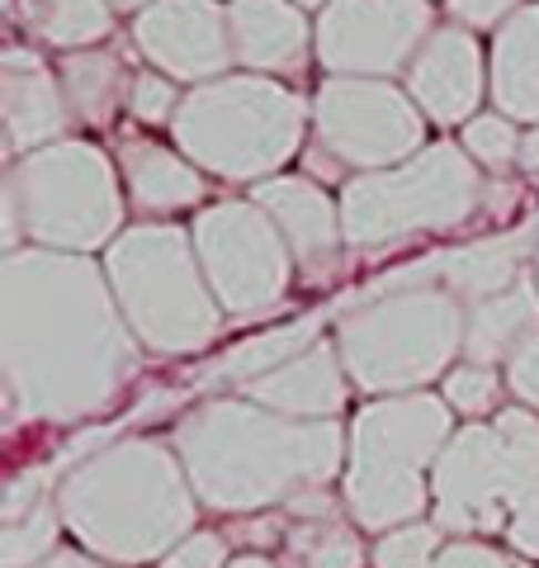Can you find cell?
<instances>
[{
  "instance_id": "1",
  "label": "cell",
  "mask_w": 539,
  "mask_h": 568,
  "mask_svg": "<svg viewBox=\"0 0 539 568\" xmlns=\"http://www.w3.org/2000/svg\"><path fill=\"white\" fill-rule=\"evenodd\" d=\"M0 365L14 417L90 422L110 413L138 375V336L123 323L104 265L43 246L6 252Z\"/></svg>"
},
{
  "instance_id": "2",
  "label": "cell",
  "mask_w": 539,
  "mask_h": 568,
  "mask_svg": "<svg viewBox=\"0 0 539 568\" xmlns=\"http://www.w3.org/2000/svg\"><path fill=\"white\" fill-rule=\"evenodd\" d=\"M171 446L213 511H261L327 488L350 459L336 422H294L251 398H209L175 422Z\"/></svg>"
},
{
  "instance_id": "3",
  "label": "cell",
  "mask_w": 539,
  "mask_h": 568,
  "mask_svg": "<svg viewBox=\"0 0 539 568\" xmlns=\"http://www.w3.org/2000/svg\"><path fill=\"white\" fill-rule=\"evenodd\" d=\"M58 511L90 555L110 564H148L190 536L194 488L175 446L123 436L62 478Z\"/></svg>"
},
{
  "instance_id": "4",
  "label": "cell",
  "mask_w": 539,
  "mask_h": 568,
  "mask_svg": "<svg viewBox=\"0 0 539 568\" xmlns=\"http://www.w3.org/2000/svg\"><path fill=\"white\" fill-rule=\"evenodd\" d=\"M313 129V100H303L275 77L232 71L209 85H194L180 100L171 142L204 175L232 185H261L303 152Z\"/></svg>"
},
{
  "instance_id": "5",
  "label": "cell",
  "mask_w": 539,
  "mask_h": 568,
  "mask_svg": "<svg viewBox=\"0 0 539 568\" xmlns=\"http://www.w3.org/2000/svg\"><path fill=\"white\" fill-rule=\"evenodd\" d=\"M6 252L20 242L43 252H110L123 233V175L104 148L62 138L52 148L14 156L6 171Z\"/></svg>"
},
{
  "instance_id": "6",
  "label": "cell",
  "mask_w": 539,
  "mask_h": 568,
  "mask_svg": "<svg viewBox=\"0 0 539 568\" xmlns=\"http://www.w3.org/2000/svg\"><path fill=\"white\" fill-rule=\"evenodd\" d=\"M104 280L138 346L152 355H200L223 336L194 237L180 223H133L104 252Z\"/></svg>"
},
{
  "instance_id": "7",
  "label": "cell",
  "mask_w": 539,
  "mask_h": 568,
  "mask_svg": "<svg viewBox=\"0 0 539 568\" xmlns=\"http://www.w3.org/2000/svg\"><path fill=\"white\" fill-rule=\"evenodd\" d=\"M449 436H455V413L436 394H403L379 398L350 422V459L340 478V497L355 526L398 530L421 521L430 507L426 474L436 469Z\"/></svg>"
},
{
  "instance_id": "8",
  "label": "cell",
  "mask_w": 539,
  "mask_h": 568,
  "mask_svg": "<svg viewBox=\"0 0 539 568\" xmlns=\"http://www.w3.org/2000/svg\"><path fill=\"white\" fill-rule=\"evenodd\" d=\"M469 308L440 284L379 294L350 304L336 317V351L350 384L379 398L421 394L430 379H445L464 355Z\"/></svg>"
},
{
  "instance_id": "9",
  "label": "cell",
  "mask_w": 539,
  "mask_h": 568,
  "mask_svg": "<svg viewBox=\"0 0 539 568\" xmlns=\"http://www.w3.org/2000/svg\"><path fill=\"white\" fill-rule=\"evenodd\" d=\"M539 503V417L507 407L492 422H469L449 436L430 469V511L440 530L492 536Z\"/></svg>"
},
{
  "instance_id": "10",
  "label": "cell",
  "mask_w": 539,
  "mask_h": 568,
  "mask_svg": "<svg viewBox=\"0 0 539 568\" xmlns=\"http://www.w3.org/2000/svg\"><path fill=\"white\" fill-rule=\"evenodd\" d=\"M492 204L482 166L459 142H430L411 162L340 185L346 246H388L421 233H455Z\"/></svg>"
},
{
  "instance_id": "11",
  "label": "cell",
  "mask_w": 539,
  "mask_h": 568,
  "mask_svg": "<svg viewBox=\"0 0 539 568\" xmlns=\"http://www.w3.org/2000/svg\"><path fill=\"white\" fill-rule=\"evenodd\" d=\"M190 237L209 290L227 317L270 313L289 298L298 271L294 252L256 200H223L200 209V219L190 223Z\"/></svg>"
},
{
  "instance_id": "12",
  "label": "cell",
  "mask_w": 539,
  "mask_h": 568,
  "mask_svg": "<svg viewBox=\"0 0 539 568\" xmlns=\"http://www.w3.org/2000/svg\"><path fill=\"white\" fill-rule=\"evenodd\" d=\"M313 148L327 152L340 171H388L430 148L426 114L398 81L327 77L313 95Z\"/></svg>"
},
{
  "instance_id": "13",
  "label": "cell",
  "mask_w": 539,
  "mask_h": 568,
  "mask_svg": "<svg viewBox=\"0 0 539 568\" xmlns=\"http://www.w3.org/2000/svg\"><path fill=\"white\" fill-rule=\"evenodd\" d=\"M430 33V0H332L317 14V67L327 77L393 81L407 77Z\"/></svg>"
},
{
  "instance_id": "14",
  "label": "cell",
  "mask_w": 539,
  "mask_h": 568,
  "mask_svg": "<svg viewBox=\"0 0 539 568\" xmlns=\"http://www.w3.org/2000/svg\"><path fill=\"white\" fill-rule=\"evenodd\" d=\"M129 33L142 62L180 81L185 91L232 77V67H237L223 0H152Z\"/></svg>"
},
{
  "instance_id": "15",
  "label": "cell",
  "mask_w": 539,
  "mask_h": 568,
  "mask_svg": "<svg viewBox=\"0 0 539 568\" xmlns=\"http://www.w3.org/2000/svg\"><path fill=\"white\" fill-rule=\"evenodd\" d=\"M403 85L430 123L464 129L482 114V100H488V52H482L478 33L459 24H436V33L411 58Z\"/></svg>"
},
{
  "instance_id": "16",
  "label": "cell",
  "mask_w": 539,
  "mask_h": 568,
  "mask_svg": "<svg viewBox=\"0 0 539 568\" xmlns=\"http://www.w3.org/2000/svg\"><path fill=\"white\" fill-rule=\"evenodd\" d=\"M256 200L275 227L284 233L294 252L298 275L308 284H327L340 271V252H346V227H340V200H332L327 185L303 175H270V181L251 185Z\"/></svg>"
},
{
  "instance_id": "17",
  "label": "cell",
  "mask_w": 539,
  "mask_h": 568,
  "mask_svg": "<svg viewBox=\"0 0 539 568\" xmlns=\"http://www.w3.org/2000/svg\"><path fill=\"white\" fill-rule=\"evenodd\" d=\"M0 119H6V152L29 156L71 133V104L62 95L58 67L39 58V48L6 43L0 52Z\"/></svg>"
},
{
  "instance_id": "18",
  "label": "cell",
  "mask_w": 539,
  "mask_h": 568,
  "mask_svg": "<svg viewBox=\"0 0 539 568\" xmlns=\"http://www.w3.org/2000/svg\"><path fill=\"white\" fill-rule=\"evenodd\" d=\"M227 33L237 71L251 77H298L317 58V20L294 0H227Z\"/></svg>"
},
{
  "instance_id": "19",
  "label": "cell",
  "mask_w": 539,
  "mask_h": 568,
  "mask_svg": "<svg viewBox=\"0 0 539 568\" xmlns=\"http://www.w3.org/2000/svg\"><path fill=\"white\" fill-rule=\"evenodd\" d=\"M114 162H119L129 200L148 213V219H175V213H190L209 190L204 171L194 166L175 142H156V138L133 133V129H123L114 138Z\"/></svg>"
},
{
  "instance_id": "20",
  "label": "cell",
  "mask_w": 539,
  "mask_h": 568,
  "mask_svg": "<svg viewBox=\"0 0 539 568\" xmlns=\"http://www.w3.org/2000/svg\"><path fill=\"white\" fill-rule=\"evenodd\" d=\"M242 398L294 422H332L350 398V379H346V365H340L336 342H317L298 361L275 369V375L246 384Z\"/></svg>"
},
{
  "instance_id": "21",
  "label": "cell",
  "mask_w": 539,
  "mask_h": 568,
  "mask_svg": "<svg viewBox=\"0 0 539 568\" xmlns=\"http://www.w3.org/2000/svg\"><path fill=\"white\" fill-rule=\"evenodd\" d=\"M535 237H539V219L511 227V233H492V237L464 242L455 252L430 256L436 261V284L455 294L464 308H474L530 275L526 261H535Z\"/></svg>"
},
{
  "instance_id": "22",
  "label": "cell",
  "mask_w": 539,
  "mask_h": 568,
  "mask_svg": "<svg viewBox=\"0 0 539 568\" xmlns=\"http://www.w3.org/2000/svg\"><path fill=\"white\" fill-rule=\"evenodd\" d=\"M488 100L497 114L526 123V129L539 123V0H526V6L492 33Z\"/></svg>"
},
{
  "instance_id": "23",
  "label": "cell",
  "mask_w": 539,
  "mask_h": 568,
  "mask_svg": "<svg viewBox=\"0 0 539 568\" xmlns=\"http://www.w3.org/2000/svg\"><path fill=\"white\" fill-rule=\"evenodd\" d=\"M539 336V280H516L511 290L469 308L464 323V361L469 365H507L511 355Z\"/></svg>"
},
{
  "instance_id": "24",
  "label": "cell",
  "mask_w": 539,
  "mask_h": 568,
  "mask_svg": "<svg viewBox=\"0 0 539 568\" xmlns=\"http://www.w3.org/2000/svg\"><path fill=\"white\" fill-rule=\"evenodd\" d=\"M322 327H327V313H303V317H289V323H279V327L242 336L237 346H227L218 361L204 365V384H237V388H246V384H256L265 375H275V369L298 361L303 351L327 342Z\"/></svg>"
},
{
  "instance_id": "25",
  "label": "cell",
  "mask_w": 539,
  "mask_h": 568,
  "mask_svg": "<svg viewBox=\"0 0 539 568\" xmlns=\"http://www.w3.org/2000/svg\"><path fill=\"white\" fill-rule=\"evenodd\" d=\"M58 81H62V95L71 104V119L90 123V129H114L119 110H129L133 71L123 67V58L114 48L62 52Z\"/></svg>"
},
{
  "instance_id": "26",
  "label": "cell",
  "mask_w": 539,
  "mask_h": 568,
  "mask_svg": "<svg viewBox=\"0 0 539 568\" xmlns=\"http://www.w3.org/2000/svg\"><path fill=\"white\" fill-rule=\"evenodd\" d=\"M14 20L24 24L33 43H48L58 52H81V48H104L119 14L110 0H20Z\"/></svg>"
},
{
  "instance_id": "27",
  "label": "cell",
  "mask_w": 539,
  "mask_h": 568,
  "mask_svg": "<svg viewBox=\"0 0 539 568\" xmlns=\"http://www.w3.org/2000/svg\"><path fill=\"white\" fill-rule=\"evenodd\" d=\"M284 549H289V568H365V545H359V536L332 517L289 526Z\"/></svg>"
},
{
  "instance_id": "28",
  "label": "cell",
  "mask_w": 539,
  "mask_h": 568,
  "mask_svg": "<svg viewBox=\"0 0 539 568\" xmlns=\"http://www.w3.org/2000/svg\"><path fill=\"white\" fill-rule=\"evenodd\" d=\"M62 530V511L58 503H39L33 511H24L20 521H6V530H0V564L6 568H39L48 555H58L52 549V540H58Z\"/></svg>"
},
{
  "instance_id": "29",
  "label": "cell",
  "mask_w": 539,
  "mask_h": 568,
  "mask_svg": "<svg viewBox=\"0 0 539 568\" xmlns=\"http://www.w3.org/2000/svg\"><path fill=\"white\" fill-rule=\"evenodd\" d=\"M520 142H526L520 123L507 119V114H497V110H482L478 119H469L459 129V148L469 152L482 171H511V166H520Z\"/></svg>"
},
{
  "instance_id": "30",
  "label": "cell",
  "mask_w": 539,
  "mask_h": 568,
  "mask_svg": "<svg viewBox=\"0 0 539 568\" xmlns=\"http://www.w3.org/2000/svg\"><path fill=\"white\" fill-rule=\"evenodd\" d=\"M440 526L436 521H411L398 530H384L374 545V564L379 568H430L440 559Z\"/></svg>"
},
{
  "instance_id": "31",
  "label": "cell",
  "mask_w": 539,
  "mask_h": 568,
  "mask_svg": "<svg viewBox=\"0 0 539 568\" xmlns=\"http://www.w3.org/2000/svg\"><path fill=\"white\" fill-rule=\"evenodd\" d=\"M497 394H501V379L492 375L488 365H455L449 375L440 379V398L449 403V413H459V417H488L492 407H497Z\"/></svg>"
},
{
  "instance_id": "32",
  "label": "cell",
  "mask_w": 539,
  "mask_h": 568,
  "mask_svg": "<svg viewBox=\"0 0 539 568\" xmlns=\"http://www.w3.org/2000/svg\"><path fill=\"white\" fill-rule=\"evenodd\" d=\"M180 100H185L180 81L161 77V71H152V67L133 71V85H129V114H133L138 129H161V123L171 129L175 114H180Z\"/></svg>"
},
{
  "instance_id": "33",
  "label": "cell",
  "mask_w": 539,
  "mask_h": 568,
  "mask_svg": "<svg viewBox=\"0 0 539 568\" xmlns=\"http://www.w3.org/2000/svg\"><path fill=\"white\" fill-rule=\"evenodd\" d=\"M520 6L526 0H445V14H449V24L482 33V29H501Z\"/></svg>"
},
{
  "instance_id": "34",
  "label": "cell",
  "mask_w": 539,
  "mask_h": 568,
  "mask_svg": "<svg viewBox=\"0 0 539 568\" xmlns=\"http://www.w3.org/2000/svg\"><path fill=\"white\" fill-rule=\"evenodd\" d=\"M227 540L213 536V530H190L171 555H166V568H227Z\"/></svg>"
},
{
  "instance_id": "35",
  "label": "cell",
  "mask_w": 539,
  "mask_h": 568,
  "mask_svg": "<svg viewBox=\"0 0 539 568\" xmlns=\"http://www.w3.org/2000/svg\"><path fill=\"white\" fill-rule=\"evenodd\" d=\"M507 384L520 403L539 413V336H530V342L507 361Z\"/></svg>"
},
{
  "instance_id": "36",
  "label": "cell",
  "mask_w": 539,
  "mask_h": 568,
  "mask_svg": "<svg viewBox=\"0 0 539 568\" xmlns=\"http://www.w3.org/2000/svg\"><path fill=\"white\" fill-rule=\"evenodd\" d=\"M430 568H516L501 549L492 545H478V540H455V545H445L440 549V559L430 564Z\"/></svg>"
},
{
  "instance_id": "37",
  "label": "cell",
  "mask_w": 539,
  "mask_h": 568,
  "mask_svg": "<svg viewBox=\"0 0 539 568\" xmlns=\"http://www.w3.org/2000/svg\"><path fill=\"white\" fill-rule=\"evenodd\" d=\"M507 540H511V549H520V555L539 559V503L526 507V511H520V517L507 526Z\"/></svg>"
},
{
  "instance_id": "38",
  "label": "cell",
  "mask_w": 539,
  "mask_h": 568,
  "mask_svg": "<svg viewBox=\"0 0 539 568\" xmlns=\"http://www.w3.org/2000/svg\"><path fill=\"white\" fill-rule=\"evenodd\" d=\"M39 568H110V564H100L95 555H81V549H58V555H48Z\"/></svg>"
},
{
  "instance_id": "39",
  "label": "cell",
  "mask_w": 539,
  "mask_h": 568,
  "mask_svg": "<svg viewBox=\"0 0 539 568\" xmlns=\"http://www.w3.org/2000/svg\"><path fill=\"white\" fill-rule=\"evenodd\" d=\"M520 171H526V181H539V123L526 129V142H520Z\"/></svg>"
},
{
  "instance_id": "40",
  "label": "cell",
  "mask_w": 539,
  "mask_h": 568,
  "mask_svg": "<svg viewBox=\"0 0 539 568\" xmlns=\"http://www.w3.org/2000/svg\"><path fill=\"white\" fill-rule=\"evenodd\" d=\"M110 6H114V14H129V20H138V14L148 10L152 0H110Z\"/></svg>"
},
{
  "instance_id": "41",
  "label": "cell",
  "mask_w": 539,
  "mask_h": 568,
  "mask_svg": "<svg viewBox=\"0 0 539 568\" xmlns=\"http://www.w3.org/2000/svg\"><path fill=\"white\" fill-rule=\"evenodd\" d=\"M227 568H284V564H270V559H261V555H246V559H232Z\"/></svg>"
},
{
  "instance_id": "42",
  "label": "cell",
  "mask_w": 539,
  "mask_h": 568,
  "mask_svg": "<svg viewBox=\"0 0 539 568\" xmlns=\"http://www.w3.org/2000/svg\"><path fill=\"white\" fill-rule=\"evenodd\" d=\"M294 6H298V10H317V14H322V10L332 6V0H294Z\"/></svg>"
},
{
  "instance_id": "43",
  "label": "cell",
  "mask_w": 539,
  "mask_h": 568,
  "mask_svg": "<svg viewBox=\"0 0 539 568\" xmlns=\"http://www.w3.org/2000/svg\"><path fill=\"white\" fill-rule=\"evenodd\" d=\"M535 280H539V237H535Z\"/></svg>"
}]
</instances>
